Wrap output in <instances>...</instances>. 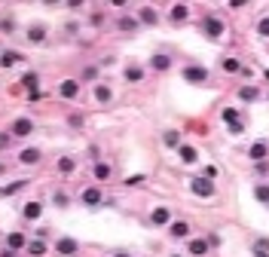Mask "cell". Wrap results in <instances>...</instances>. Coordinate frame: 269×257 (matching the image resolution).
<instances>
[{
	"mask_svg": "<svg viewBox=\"0 0 269 257\" xmlns=\"http://www.w3.org/2000/svg\"><path fill=\"white\" fill-rule=\"evenodd\" d=\"M138 28H141V21H138L135 16H120L116 19V31L120 34H135Z\"/></svg>",
	"mask_w": 269,
	"mask_h": 257,
	"instance_id": "cell-12",
	"label": "cell"
},
{
	"mask_svg": "<svg viewBox=\"0 0 269 257\" xmlns=\"http://www.w3.org/2000/svg\"><path fill=\"white\" fill-rule=\"evenodd\" d=\"M224 31H227V25H224V19H220V16L208 13L202 19V34H205L208 40H220V37H224Z\"/></svg>",
	"mask_w": 269,
	"mask_h": 257,
	"instance_id": "cell-3",
	"label": "cell"
},
{
	"mask_svg": "<svg viewBox=\"0 0 269 257\" xmlns=\"http://www.w3.org/2000/svg\"><path fill=\"white\" fill-rule=\"evenodd\" d=\"M34 128H37V126H34L31 116H19V120H13V126H9V135H13V138H28Z\"/></svg>",
	"mask_w": 269,
	"mask_h": 257,
	"instance_id": "cell-4",
	"label": "cell"
},
{
	"mask_svg": "<svg viewBox=\"0 0 269 257\" xmlns=\"http://www.w3.org/2000/svg\"><path fill=\"white\" fill-rule=\"evenodd\" d=\"M9 141H13V135H9V132H0V150H6Z\"/></svg>",
	"mask_w": 269,
	"mask_h": 257,
	"instance_id": "cell-40",
	"label": "cell"
},
{
	"mask_svg": "<svg viewBox=\"0 0 269 257\" xmlns=\"http://www.w3.org/2000/svg\"><path fill=\"white\" fill-rule=\"evenodd\" d=\"M92 92H95V101L98 104H110L113 101V89L107 83H95V89H92Z\"/></svg>",
	"mask_w": 269,
	"mask_h": 257,
	"instance_id": "cell-23",
	"label": "cell"
},
{
	"mask_svg": "<svg viewBox=\"0 0 269 257\" xmlns=\"http://www.w3.org/2000/svg\"><path fill=\"white\" fill-rule=\"evenodd\" d=\"M138 21H141V25H150V28H153L156 21H159V13H156L153 6H141V9H138Z\"/></svg>",
	"mask_w": 269,
	"mask_h": 257,
	"instance_id": "cell-22",
	"label": "cell"
},
{
	"mask_svg": "<svg viewBox=\"0 0 269 257\" xmlns=\"http://www.w3.org/2000/svg\"><path fill=\"white\" fill-rule=\"evenodd\" d=\"M40 159H43L40 147H25V150H21V153H19V162H21V166H37Z\"/></svg>",
	"mask_w": 269,
	"mask_h": 257,
	"instance_id": "cell-16",
	"label": "cell"
},
{
	"mask_svg": "<svg viewBox=\"0 0 269 257\" xmlns=\"http://www.w3.org/2000/svg\"><path fill=\"white\" fill-rule=\"evenodd\" d=\"M162 144L171 147V150H178V147H181V132H178V128H168V132H162Z\"/></svg>",
	"mask_w": 269,
	"mask_h": 257,
	"instance_id": "cell-26",
	"label": "cell"
},
{
	"mask_svg": "<svg viewBox=\"0 0 269 257\" xmlns=\"http://www.w3.org/2000/svg\"><path fill=\"white\" fill-rule=\"evenodd\" d=\"M80 202H83L86 208H101V205H104V193H101V187H86V190L80 193Z\"/></svg>",
	"mask_w": 269,
	"mask_h": 257,
	"instance_id": "cell-5",
	"label": "cell"
},
{
	"mask_svg": "<svg viewBox=\"0 0 269 257\" xmlns=\"http://www.w3.org/2000/svg\"><path fill=\"white\" fill-rule=\"evenodd\" d=\"M25 251H28L31 257H46V254H49V245H46L43 239H31V242L25 245Z\"/></svg>",
	"mask_w": 269,
	"mask_h": 257,
	"instance_id": "cell-20",
	"label": "cell"
},
{
	"mask_svg": "<svg viewBox=\"0 0 269 257\" xmlns=\"http://www.w3.org/2000/svg\"><path fill=\"white\" fill-rule=\"evenodd\" d=\"M168 236L171 239H186L190 236V224H186V220H171L168 224Z\"/></svg>",
	"mask_w": 269,
	"mask_h": 257,
	"instance_id": "cell-18",
	"label": "cell"
},
{
	"mask_svg": "<svg viewBox=\"0 0 269 257\" xmlns=\"http://www.w3.org/2000/svg\"><path fill=\"white\" fill-rule=\"evenodd\" d=\"M186 19H190V6H186V3H174L168 9V21H171V25H184Z\"/></svg>",
	"mask_w": 269,
	"mask_h": 257,
	"instance_id": "cell-10",
	"label": "cell"
},
{
	"mask_svg": "<svg viewBox=\"0 0 269 257\" xmlns=\"http://www.w3.org/2000/svg\"><path fill=\"white\" fill-rule=\"evenodd\" d=\"M0 257H16V251H9V248H3V251H0Z\"/></svg>",
	"mask_w": 269,
	"mask_h": 257,
	"instance_id": "cell-44",
	"label": "cell"
},
{
	"mask_svg": "<svg viewBox=\"0 0 269 257\" xmlns=\"http://www.w3.org/2000/svg\"><path fill=\"white\" fill-rule=\"evenodd\" d=\"M236 101H242V104L260 101V86H257V83H245V86H239V89H236Z\"/></svg>",
	"mask_w": 269,
	"mask_h": 257,
	"instance_id": "cell-6",
	"label": "cell"
},
{
	"mask_svg": "<svg viewBox=\"0 0 269 257\" xmlns=\"http://www.w3.org/2000/svg\"><path fill=\"white\" fill-rule=\"evenodd\" d=\"M92 171H95V181H107L113 174V169L107 166V162H95V169H92Z\"/></svg>",
	"mask_w": 269,
	"mask_h": 257,
	"instance_id": "cell-29",
	"label": "cell"
},
{
	"mask_svg": "<svg viewBox=\"0 0 269 257\" xmlns=\"http://www.w3.org/2000/svg\"><path fill=\"white\" fill-rule=\"evenodd\" d=\"M254 199L263 202V205H269V184H257L254 187Z\"/></svg>",
	"mask_w": 269,
	"mask_h": 257,
	"instance_id": "cell-31",
	"label": "cell"
},
{
	"mask_svg": "<svg viewBox=\"0 0 269 257\" xmlns=\"http://www.w3.org/2000/svg\"><path fill=\"white\" fill-rule=\"evenodd\" d=\"M40 214H43L40 202H25V208H21V217H25V220H37Z\"/></svg>",
	"mask_w": 269,
	"mask_h": 257,
	"instance_id": "cell-25",
	"label": "cell"
},
{
	"mask_svg": "<svg viewBox=\"0 0 269 257\" xmlns=\"http://www.w3.org/2000/svg\"><path fill=\"white\" fill-rule=\"evenodd\" d=\"M229 132H232V135H242V132H245V120H239V123H232V126H229Z\"/></svg>",
	"mask_w": 269,
	"mask_h": 257,
	"instance_id": "cell-41",
	"label": "cell"
},
{
	"mask_svg": "<svg viewBox=\"0 0 269 257\" xmlns=\"http://www.w3.org/2000/svg\"><path fill=\"white\" fill-rule=\"evenodd\" d=\"M220 116H224V123H227V126H232V123H239V120H242L236 107H224V113H220Z\"/></svg>",
	"mask_w": 269,
	"mask_h": 257,
	"instance_id": "cell-34",
	"label": "cell"
},
{
	"mask_svg": "<svg viewBox=\"0 0 269 257\" xmlns=\"http://www.w3.org/2000/svg\"><path fill=\"white\" fill-rule=\"evenodd\" d=\"M190 193L199 196V199H214L217 187H214V181H205L202 174H196V178H190Z\"/></svg>",
	"mask_w": 269,
	"mask_h": 257,
	"instance_id": "cell-2",
	"label": "cell"
},
{
	"mask_svg": "<svg viewBox=\"0 0 269 257\" xmlns=\"http://www.w3.org/2000/svg\"><path fill=\"white\" fill-rule=\"evenodd\" d=\"M19 62H25V55H21L19 49H3L0 52V67H16Z\"/></svg>",
	"mask_w": 269,
	"mask_h": 257,
	"instance_id": "cell-17",
	"label": "cell"
},
{
	"mask_svg": "<svg viewBox=\"0 0 269 257\" xmlns=\"http://www.w3.org/2000/svg\"><path fill=\"white\" fill-rule=\"evenodd\" d=\"M25 37H28V43H34V46H37V43H46V25H31Z\"/></svg>",
	"mask_w": 269,
	"mask_h": 257,
	"instance_id": "cell-24",
	"label": "cell"
},
{
	"mask_svg": "<svg viewBox=\"0 0 269 257\" xmlns=\"http://www.w3.org/2000/svg\"><path fill=\"white\" fill-rule=\"evenodd\" d=\"M254 257H269V251H254Z\"/></svg>",
	"mask_w": 269,
	"mask_h": 257,
	"instance_id": "cell-46",
	"label": "cell"
},
{
	"mask_svg": "<svg viewBox=\"0 0 269 257\" xmlns=\"http://www.w3.org/2000/svg\"><path fill=\"white\" fill-rule=\"evenodd\" d=\"M25 245H28L25 233H19V230H16V233H9V236H6V248H9V251H16V254H19L21 248H25Z\"/></svg>",
	"mask_w": 269,
	"mask_h": 257,
	"instance_id": "cell-21",
	"label": "cell"
},
{
	"mask_svg": "<svg viewBox=\"0 0 269 257\" xmlns=\"http://www.w3.org/2000/svg\"><path fill=\"white\" fill-rule=\"evenodd\" d=\"M205 242H208V248H217V245H220V236H217V233H211V236H205Z\"/></svg>",
	"mask_w": 269,
	"mask_h": 257,
	"instance_id": "cell-43",
	"label": "cell"
},
{
	"mask_svg": "<svg viewBox=\"0 0 269 257\" xmlns=\"http://www.w3.org/2000/svg\"><path fill=\"white\" fill-rule=\"evenodd\" d=\"M178 159L184 162V166H193V162H199V150L193 144H181L178 147Z\"/></svg>",
	"mask_w": 269,
	"mask_h": 257,
	"instance_id": "cell-15",
	"label": "cell"
},
{
	"mask_svg": "<svg viewBox=\"0 0 269 257\" xmlns=\"http://www.w3.org/2000/svg\"><path fill=\"white\" fill-rule=\"evenodd\" d=\"M150 67H153V71H159V74L171 71V55H168V52H156L153 58H150Z\"/></svg>",
	"mask_w": 269,
	"mask_h": 257,
	"instance_id": "cell-14",
	"label": "cell"
},
{
	"mask_svg": "<svg viewBox=\"0 0 269 257\" xmlns=\"http://www.w3.org/2000/svg\"><path fill=\"white\" fill-rule=\"evenodd\" d=\"M0 31H3V34H13V31H16V19H9V16L0 19Z\"/></svg>",
	"mask_w": 269,
	"mask_h": 257,
	"instance_id": "cell-37",
	"label": "cell"
},
{
	"mask_svg": "<svg viewBox=\"0 0 269 257\" xmlns=\"http://www.w3.org/2000/svg\"><path fill=\"white\" fill-rule=\"evenodd\" d=\"M254 171L257 174H269V162H254Z\"/></svg>",
	"mask_w": 269,
	"mask_h": 257,
	"instance_id": "cell-42",
	"label": "cell"
},
{
	"mask_svg": "<svg viewBox=\"0 0 269 257\" xmlns=\"http://www.w3.org/2000/svg\"><path fill=\"white\" fill-rule=\"evenodd\" d=\"M28 187V181H16V184H6V187H0V193L3 196H9V193H19V190H25Z\"/></svg>",
	"mask_w": 269,
	"mask_h": 257,
	"instance_id": "cell-35",
	"label": "cell"
},
{
	"mask_svg": "<svg viewBox=\"0 0 269 257\" xmlns=\"http://www.w3.org/2000/svg\"><path fill=\"white\" fill-rule=\"evenodd\" d=\"M110 257H132V254H128V251H113Z\"/></svg>",
	"mask_w": 269,
	"mask_h": 257,
	"instance_id": "cell-45",
	"label": "cell"
},
{
	"mask_svg": "<svg viewBox=\"0 0 269 257\" xmlns=\"http://www.w3.org/2000/svg\"><path fill=\"white\" fill-rule=\"evenodd\" d=\"M257 34H260L263 40H269V16H263V19H257Z\"/></svg>",
	"mask_w": 269,
	"mask_h": 257,
	"instance_id": "cell-36",
	"label": "cell"
},
{
	"mask_svg": "<svg viewBox=\"0 0 269 257\" xmlns=\"http://www.w3.org/2000/svg\"><path fill=\"white\" fill-rule=\"evenodd\" d=\"M52 202H55L58 208H67V205H71V196H67L64 190H55V193H52Z\"/></svg>",
	"mask_w": 269,
	"mask_h": 257,
	"instance_id": "cell-33",
	"label": "cell"
},
{
	"mask_svg": "<svg viewBox=\"0 0 269 257\" xmlns=\"http://www.w3.org/2000/svg\"><path fill=\"white\" fill-rule=\"evenodd\" d=\"M220 67H224V74H242V62L239 58H224Z\"/></svg>",
	"mask_w": 269,
	"mask_h": 257,
	"instance_id": "cell-30",
	"label": "cell"
},
{
	"mask_svg": "<svg viewBox=\"0 0 269 257\" xmlns=\"http://www.w3.org/2000/svg\"><path fill=\"white\" fill-rule=\"evenodd\" d=\"M266 80H269V71H266Z\"/></svg>",
	"mask_w": 269,
	"mask_h": 257,
	"instance_id": "cell-49",
	"label": "cell"
},
{
	"mask_svg": "<svg viewBox=\"0 0 269 257\" xmlns=\"http://www.w3.org/2000/svg\"><path fill=\"white\" fill-rule=\"evenodd\" d=\"M55 169L62 171V174H74V169H77V159H74V156H62V159L55 162Z\"/></svg>",
	"mask_w": 269,
	"mask_h": 257,
	"instance_id": "cell-27",
	"label": "cell"
},
{
	"mask_svg": "<svg viewBox=\"0 0 269 257\" xmlns=\"http://www.w3.org/2000/svg\"><path fill=\"white\" fill-rule=\"evenodd\" d=\"M123 184H125V187H138V184H144V174H128Z\"/></svg>",
	"mask_w": 269,
	"mask_h": 257,
	"instance_id": "cell-39",
	"label": "cell"
},
{
	"mask_svg": "<svg viewBox=\"0 0 269 257\" xmlns=\"http://www.w3.org/2000/svg\"><path fill=\"white\" fill-rule=\"evenodd\" d=\"M208 251H211V248H208L205 239H190V242H186V254H193V257H205Z\"/></svg>",
	"mask_w": 269,
	"mask_h": 257,
	"instance_id": "cell-19",
	"label": "cell"
},
{
	"mask_svg": "<svg viewBox=\"0 0 269 257\" xmlns=\"http://www.w3.org/2000/svg\"><path fill=\"white\" fill-rule=\"evenodd\" d=\"M248 156H251V162H266V156H269V144H266V141H254V144L248 147Z\"/></svg>",
	"mask_w": 269,
	"mask_h": 257,
	"instance_id": "cell-13",
	"label": "cell"
},
{
	"mask_svg": "<svg viewBox=\"0 0 269 257\" xmlns=\"http://www.w3.org/2000/svg\"><path fill=\"white\" fill-rule=\"evenodd\" d=\"M123 77H125V83H144L147 71H144V64H138V62H128V64H125V71H123Z\"/></svg>",
	"mask_w": 269,
	"mask_h": 257,
	"instance_id": "cell-7",
	"label": "cell"
},
{
	"mask_svg": "<svg viewBox=\"0 0 269 257\" xmlns=\"http://www.w3.org/2000/svg\"><path fill=\"white\" fill-rule=\"evenodd\" d=\"M202 178H205V181H214V178H217V166H211V162H208V166L202 169Z\"/></svg>",
	"mask_w": 269,
	"mask_h": 257,
	"instance_id": "cell-38",
	"label": "cell"
},
{
	"mask_svg": "<svg viewBox=\"0 0 269 257\" xmlns=\"http://www.w3.org/2000/svg\"><path fill=\"white\" fill-rule=\"evenodd\" d=\"M58 95H62L64 101H74L80 95V80H64V83L58 86Z\"/></svg>",
	"mask_w": 269,
	"mask_h": 257,
	"instance_id": "cell-11",
	"label": "cell"
},
{
	"mask_svg": "<svg viewBox=\"0 0 269 257\" xmlns=\"http://www.w3.org/2000/svg\"><path fill=\"white\" fill-rule=\"evenodd\" d=\"M168 257H184V254H168Z\"/></svg>",
	"mask_w": 269,
	"mask_h": 257,
	"instance_id": "cell-48",
	"label": "cell"
},
{
	"mask_svg": "<svg viewBox=\"0 0 269 257\" xmlns=\"http://www.w3.org/2000/svg\"><path fill=\"white\" fill-rule=\"evenodd\" d=\"M92 80H98V67L95 64L83 67V74H80V83H92Z\"/></svg>",
	"mask_w": 269,
	"mask_h": 257,
	"instance_id": "cell-32",
	"label": "cell"
},
{
	"mask_svg": "<svg viewBox=\"0 0 269 257\" xmlns=\"http://www.w3.org/2000/svg\"><path fill=\"white\" fill-rule=\"evenodd\" d=\"M3 169H6V166H3V162H0V174H3Z\"/></svg>",
	"mask_w": 269,
	"mask_h": 257,
	"instance_id": "cell-47",
	"label": "cell"
},
{
	"mask_svg": "<svg viewBox=\"0 0 269 257\" xmlns=\"http://www.w3.org/2000/svg\"><path fill=\"white\" fill-rule=\"evenodd\" d=\"M181 77H184V83H193V86H205L208 80H211V71H208L205 64H184V71H181Z\"/></svg>",
	"mask_w": 269,
	"mask_h": 257,
	"instance_id": "cell-1",
	"label": "cell"
},
{
	"mask_svg": "<svg viewBox=\"0 0 269 257\" xmlns=\"http://www.w3.org/2000/svg\"><path fill=\"white\" fill-rule=\"evenodd\" d=\"M21 86H25L28 92H37V86H40V74H34V71H28L25 77H21Z\"/></svg>",
	"mask_w": 269,
	"mask_h": 257,
	"instance_id": "cell-28",
	"label": "cell"
},
{
	"mask_svg": "<svg viewBox=\"0 0 269 257\" xmlns=\"http://www.w3.org/2000/svg\"><path fill=\"white\" fill-rule=\"evenodd\" d=\"M150 224H153V227H162V230H166V227L171 224V212H168L166 205H156L153 212H150Z\"/></svg>",
	"mask_w": 269,
	"mask_h": 257,
	"instance_id": "cell-9",
	"label": "cell"
},
{
	"mask_svg": "<svg viewBox=\"0 0 269 257\" xmlns=\"http://www.w3.org/2000/svg\"><path fill=\"white\" fill-rule=\"evenodd\" d=\"M55 251H58V254H64V257H77L80 242H77V239H71V236H62V239L55 242Z\"/></svg>",
	"mask_w": 269,
	"mask_h": 257,
	"instance_id": "cell-8",
	"label": "cell"
}]
</instances>
